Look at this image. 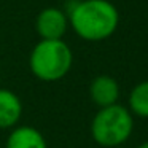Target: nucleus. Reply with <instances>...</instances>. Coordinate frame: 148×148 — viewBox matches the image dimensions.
Segmentation results:
<instances>
[{
  "instance_id": "nucleus-6",
  "label": "nucleus",
  "mask_w": 148,
  "mask_h": 148,
  "mask_svg": "<svg viewBox=\"0 0 148 148\" xmlns=\"http://www.w3.org/2000/svg\"><path fill=\"white\" fill-rule=\"evenodd\" d=\"M23 116V102L16 92L0 88V129H13Z\"/></svg>"
},
{
  "instance_id": "nucleus-3",
  "label": "nucleus",
  "mask_w": 148,
  "mask_h": 148,
  "mask_svg": "<svg viewBox=\"0 0 148 148\" xmlns=\"http://www.w3.org/2000/svg\"><path fill=\"white\" fill-rule=\"evenodd\" d=\"M134 118L129 108L115 103L99 108L91 121V135L100 147L113 148L123 145L132 134Z\"/></svg>"
},
{
  "instance_id": "nucleus-9",
  "label": "nucleus",
  "mask_w": 148,
  "mask_h": 148,
  "mask_svg": "<svg viewBox=\"0 0 148 148\" xmlns=\"http://www.w3.org/2000/svg\"><path fill=\"white\" fill-rule=\"evenodd\" d=\"M137 148H148V142H143V143H140Z\"/></svg>"
},
{
  "instance_id": "nucleus-8",
  "label": "nucleus",
  "mask_w": 148,
  "mask_h": 148,
  "mask_svg": "<svg viewBox=\"0 0 148 148\" xmlns=\"http://www.w3.org/2000/svg\"><path fill=\"white\" fill-rule=\"evenodd\" d=\"M129 112L140 118H148V81L135 84L129 94Z\"/></svg>"
},
{
  "instance_id": "nucleus-1",
  "label": "nucleus",
  "mask_w": 148,
  "mask_h": 148,
  "mask_svg": "<svg viewBox=\"0 0 148 148\" xmlns=\"http://www.w3.org/2000/svg\"><path fill=\"white\" fill-rule=\"evenodd\" d=\"M65 14L73 32L86 42L108 38L119 24L118 10L108 0H72Z\"/></svg>"
},
{
  "instance_id": "nucleus-2",
  "label": "nucleus",
  "mask_w": 148,
  "mask_h": 148,
  "mask_svg": "<svg viewBox=\"0 0 148 148\" xmlns=\"http://www.w3.org/2000/svg\"><path fill=\"white\" fill-rule=\"evenodd\" d=\"M72 64L73 54L64 40H40L29 58L30 72L46 83L62 80L70 72Z\"/></svg>"
},
{
  "instance_id": "nucleus-5",
  "label": "nucleus",
  "mask_w": 148,
  "mask_h": 148,
  "mask_svg": "<svg viewBox=\"0 0 148 148\" xmlns=\"http://www.w3.org/2000/svg\"><path fill=\"white\" fill-rule=\"evenodd\" d=\"M89 97L99 108L118 103L119 84L113 77L99 75L89 84Z\"/></svg>"
},
{
  "instance_id": "nucleus-7",
  "label": "nucleus",
  "mask_w": 148,
  "mask_h": 148,
  "mask_svg": "<svg viewBox=\"0 0 148 148\" xmlns=\"http://www.w3.org/2000/svg\"><path fill=\"white\" fill-rule=\"evenodd\" d=\"M5 148H48V143L37 127L16 126L8 134Z\"/></svg>"
},
{
  "instance_id": "nucleus-4",
  "label": "nucleus",
  "mask_w": 148,
  "mask_h": 148,
  "mask_svg": "<svg viewBox=\"0 0 148 148\" xmlns=\"http://www.w3.org/2000/svg\"><path fill=\"white\" fill-rule=\"evenodd\" d=\"M35 27L42 40H62L69 27V18L64 10L49 7L38 13Z\"/></svg>"
}]
</instances>
